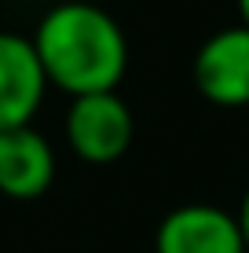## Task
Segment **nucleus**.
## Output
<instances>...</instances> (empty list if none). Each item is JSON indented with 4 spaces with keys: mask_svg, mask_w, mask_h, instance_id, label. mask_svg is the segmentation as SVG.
Wrapping results in <instances>:
<instances>
[{
    "mask_svg": "<svg viewBox=\"0 0 249 253\" xmlns=\"http://www.w3.org/2000/svg\"><path fill=\"white\" fill-rule=\"evenodd\" d=\"M30 41L48 77V88L55 84L70 99L117 92L128 70V41L117 19L84 0L55 4L37 22V33Z\"/></svg>",
    "mask_w": 249,
    "mask_h": 253,
    "instance_id": "f257e3e1",
    "label": "nucleus"
},
{
    "mask_svg": "<svg viewBox=\"0 0 249 253\" xmlns=\"http://www.w3.org/2000/svg\"><path fill=\"white\" fill-rule=\"evenodd\" d=\"M132 110L117 92L73 95L66 110V143L81 162L110 165L132 147Z\"/></svg>",
    "mask_w": 249,
    "mask_h": 253,
    "instance_id": "f03ea898",
    "label": "nucleus"
},
{
    "mask_svg": "<svg viewBox=\"0 0 249 253\" xmlns=\"http://www.w3.org/2000/svg\"><path fill=\"white\" fill-rule=\"evenodd\" d=\"M194 88L216 107H249V26H224L198 48Z\"/></svg>",
    "mask_w": 249,
    "mask_h": 253,
    "instance_id": "7ed1b4c3",
    "label": "nucleus"
},
{
    "mask_svg": "<svg viewBox=\"0 0 249 253\" xmlns=\"http://www.w3.org/2000/svg\"><path fill=\"white\" fill-rule=\"evenodd\" d=\"M154 253H246V246L235 213L209 202H191L158 224Z\"/></svg>",
    "mask_w": 249,
    "mask_h": 253,
    "instance_id": "20e7f679",
    "label": "nucleus"
},
{
    "mask_svg": "<svg viewBox=\"0 0 249 253\" xmlns=\"http://www.w3.org/2000/svg\"><path fill=\"white\" fill-rule=\"evenodd\" d=\"M48 92V77L22 33H0V132L30 125Z\"/></svg>",
    "mask_w": 249,
    "mask_h": 253,
    "instance_id": "39448f33",
    "label": "nucleus"
},
{
    "mask_svg": "<svg viewBox=\"0 0 249 253\" xmlns=\"http://www.w3.org/2000/svg\"><path fill=\"white\" fill-rule=\"evenodd\" d=\"M55 180V151L48 136L33 125L0 132V195L15 202H33Z\"/></svg>",
    "mask_w": 249,
    "mask_h": 253,
    "instance_id": "423d86ee",
    "label": "nucleus"
},
{
    "mask_svg": "<svg viewBox=\"0 0 249 253\" xmlns=\"http://www.w3.org/2000/svg\"><path fill=\"white\" fill-rule=\"evenodd\" d=\"M235 220H238V235H242V246H246V253H249V191L242 195V202H238Z\"/></svg>",
    "mask_w": 249,
    "mask_h": 253,
    "instance_id": "0eeeda50",
    "label": "nucleus"
},
{
    "mask_svg": "<svg viewBox=\"0 0 249 253\" xmlns=\"http://www.w3.org/2000/svg\"><path fill=\"white\" fill-rule=\"evenodd\" d=\"M238 15H242V26H249V0H238Z\"/></svg>",
    "mask_w": 249,
    "mask_h": 253,
    "instance_id": "6e6552de",
    "label": "nucleus"
}]
</instances>
